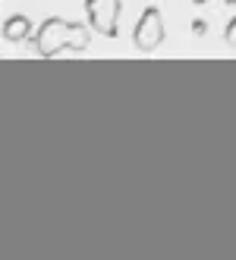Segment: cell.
I'll return each mask as SVG.
<instances>
[{
	"label": "cell",
	"mask_w": 236,
	"mask_h": 260,
	"mask_svg": "<svg viewBox=\"0 0 236 260\" xmlns=\"http://www.w3.org/2000/svg\"><path fill=\"white\" fill-rule=\"evenodd\" d=\"M233 35H236V22H230V25H227V44H233V41H236Z\"/></svg>",
	"instance_id": "cell-6"
},
{
	"label": "cell",
	"mask_w": 236,
	"mask_h": 260,
	"mask_svg": "<svg viewBox=\"0 0 236 260\" xmlns=\"http://www.w3.org/2000/svg\"><path fill=\"white\" fill-rule=\"evenodd\" d=\"M123 4L120 0H85V16L88 25L104 38H117V22H120Z\"/></svg>",
	"instance_id": "cell-2"
},
{
	"label": "cell",
	"mask_w": 236,
	"mask_h": 260,
	"mask_svg": "<svg viewBox=\"0 0 236 260\" xmlns=\"http://www.w3.org/2000/svg\"><path fill=\"white\" fill-rule=\"evenodd\" d=\"M205 31H208V22L205 19H195L192 22V35H205Z\"/></svg>",
	"instance_id": "cell-5"
},
{
	"label": "cell",
	"mask_w": 236,
	"mask_h": 260,
	"mask_svg": "<svg viewBox=\"0 0 236 260\" xmlns=\"http://www.w3.org/2000/svg\"><path fill=\"white\" fill-rule=\"evenodd\" d=\"M35 50H38V57H57L60 50H76L82 53L88 47V28L79 25V22H66L60 16H50V19L41 22L38 35H35Z\"/></svg>",
	"instance_id": "cell-1"
},
{
	"label": "cell",
	"mask_w": 236,
	"mask_h": 260,
	"mask_svg": "<svg viewBox=\"0 0 236 260\" xmlns=\"http://www.w3.org/2000/svg\"><path fill=\"white\" fill-rule=\"evenodd\" d=\"M4 38H7V41H13V44L29 41V38H32V19H29L25 13L10 16V19L4 22Z\"/></svg>",
	"instance_id": "cell-4"
},
{
	"label": "cell",
	"mask_w": 236,
	"mask_h": 260,
	"mask_svg": "<svg viewBox=\"0 0 236 260\" xmlns=\"http://www.w3.org/2000/svg\"><path fill=\"white\" fill-rule=\"evenodd\" d=\"M164 19H161V10L158 7H148L139 22H136V31H133V41L142 53H151L154 47H161V41H164Z\"/></svg>",
	"instance_id": "cell-3"
},
{
	"label": "cell",
	"mask_w": 236,
	"mask_h": 260,
	"mask_svg": "<svg viewBox=\"0 0 236 260\" xmlns=\"http://www.w3.org/2000/svg\"><path fill=\"white\" fill-rule=\"evenodd\" d=\"M192 4H198V7H202V4H205V0H192Z\"/></svg>",
	"instance_id": "cell-7"
}]
</instances>
